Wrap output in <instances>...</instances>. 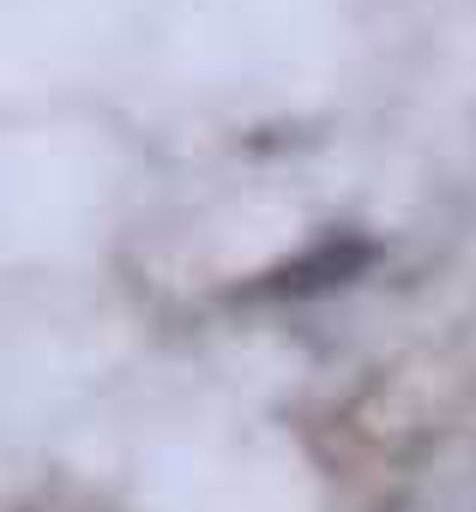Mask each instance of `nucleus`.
Returning a JSON list of instances; mask_svg holds the SVG:
<instances>
[{"mask_svg":"<svg viewBox=\"0 0 476 512\" xmlns=\"http://www.w3.org/2000/svg\"><path fill=\"white\" fill-rule=\"evenodd\" d=\"M368 260H374V247H368V241H332V247L302 253L296 266H284V272H278V290L302 296V290H320V284H344V278H356Z\"/></svg>","mask_w":476,"mask_h":512,"instance_id":"1","label":"nucleus"}]
</instances>
